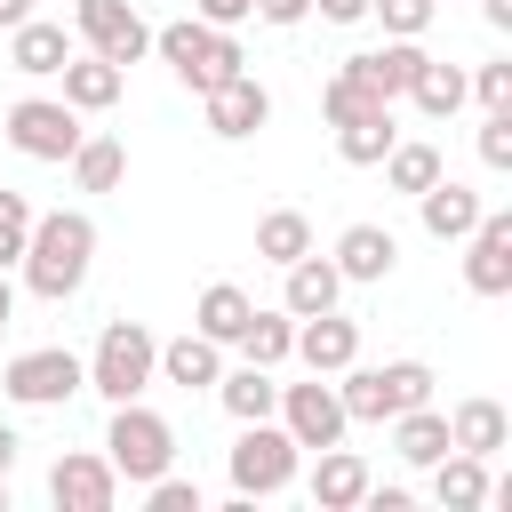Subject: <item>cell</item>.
I'll use <instances>...</instances> for the list:
<instances>
[{"label":"cell","mask_w":512,"mask_h":512,"mask_svg":"<svg viewBox=\"0 0 512 512\" xmlns=\"http://www.w3.org/2000/svg\"><path fill=\"white\" fill-rule=\"evenodd\" d=\"M88 264H96V216H88V208H48V216H32V240H24L16 272H24V288H32L40 304L80 296V288H88Z\"/></svg>","instance_id":"6da1fadb"},{"label":"cell","mask_w":512,"mask_h":512,"mask_svg":"<svg viewBox=\"0 0 512 512\" xmlns=\"http://www.w3.org/2000/svg\"><path fill=\"white\" fill-rule=\"evenodd\" d=\"M144 504H152V512H200V480L160 472V480H144Z\"/></svg>","instance_id":"8d00e7d4"},{"label":"cell","mask_w":512,"mask_h":512,"mask_svg":"<svg viewBox=\"0 0 512 512\" xmlns=\"http://www.w3.org/2000/svg\"><path fill=\"white\" fill-rule=\"evenodd\" d=\"M88 128H80V112L64 104V96H16L8 104V144L24 152V160H72V144H80Z\"/></svg>","instance_id":"ba28073f"},{"label":"cell","mask_w":512,"mask_h":512,"mask_svg":"<svg viewBox=\"0 0 512 512\" xmlns=\"http://www.w3.org/2000/svg\"><path fill=\"white\" fill-rule=\"evenodd\" d=\"M248 288H232V280H208L200 288V304H192V328L208 336V344H240V328H248Z\"/></svg>","instance_id":"4316f807"},{"label":"cell","mask_w":512,"mask_h":512,"mask_svg":"<svg viewBox=\"0 0 512 512\" xmlns=\"http://www.w3.org/2000/svg\"><path fill=\"white\" fill-rule=\"evenodd\" d=\"M48 496H56L64 512H112V504H120V472H112V456L64 448V456L48 464Z\"/></svg>","instance_id":"7c38bea8"},{"label":"cell","mask_w":512,"mask_h":512,"mask_svg":"<svg viewBox=\"0 0 512 512\" xmlns=\"http://www.w3.org/2000/svg\"><path fill=\"white\" fill-rule=\"evenodd\" d=\"M8 464H16V432L0 424V472H8Z\"/></svg>","instance_id":"7dc6e473"},{"label":"cell","mask_w":512,"mask_h":512,"mask_svg":"<svg viewBox=\"0 0 512 512\" xmlns=\"http://www.w3.org/2000/svg\"><path fill=\"white\" fill-rule=\"evenodd\" d=\"M64 56H72V32H64V24H48V16H24V24L8 32V64H16L24 80H56V72H64Z\"/></svg>","instance_id":"ac0fdd59"},{"label":"cell","mask_w":512,"mask_h":512,"mask_svg":"<svg viewBox=\"0 0 512 512\" xmlns=\"http://www.w3.org/2000/svg\"><path fill=\"white\" fill-rule=\"evenodd\" d=\"M464 88H472L488 112H504V104H512V64L496 56V64H480V72H464Z\"/></svg>","instance_id":"74e56055"},{"label":"cell","mask_w":512,"mask_h":512,"mask_svg":"<svg viewBox=\"0 0 512 512\" xmlns=\"http://www.w3.org/2000/svg\"><path fill=\"white\" fill-rule=\"evenodd\" d=\"M56 80H64V104H72V112H112L120 88H128V72H120L112 56H96V48H88V56H64Z\"/></svg>","instance_id":"d6986e66"},{"label":"cell","mask_w":512,"mask_h":512,"mask_svg":"<svg viewBox=\"0 0 512 512\" xmlns=\"http://www.w3.org/2000/svg\"><path fill=\"white\" fill-rule=\"evenodd\" d=\"M0 512H8V472H0Z\"/></svg>","instance_id":"c3c4849f"},{"label":"cell","mask_w":512,"mask_h":512,"mask_svg":"<svg viewBox=\"0 0 512 512\" xmlns=\"http://www.w3.org/2000/svg\"><path fill=\"white\" fill-rule=\"evenodd\" d=\"M360 504H376V512H408V488H376V480H368V496H360Z\"/></svg>","instance_id":"7bdbcfd3"},{"label":"cell","mask_w":512,"mask_h":512,"mask_svg":"<svg viewBox=\"0 0 512 512\" xmlns=\"http://www.w3.org/2000/svg\"><path fill=\"white\" fill-rule=\"evenodd\" d=\"M392 136H400V128H392V104H376V112H360V120L336 128V152H344L352 168H376V160L392 152Z\"/></svg>","instance_id":"1f68e13d"},{"label":"cell","mask_w":512,"mask_h":512,"mask_svg":"<svg viewBox=\"0 0 512 512\" xmlns=\"http://www.w3.org/2000/svg\"><path fill=\"white\" fill-rule=\"evenodd\" d=\"M288 360H304L312 376H336V368H352V360H360V320H344L336 304H328V312H312V320H296V344H288Z\"/></svg>","instance_id":"5bb4252c"},{"label":"cell","mask_w":512,"mask_h":512,"mask_svg":"<svg viewBox=\"0 0 512 512\" xmlns=\"http://www.w3.org/2000/svg\"><path fill=\"white\" fill-rule=\"evenodd\" d=\"M192 8H200V24H216V32L248 24V0H192Z\"/></svg>","instance_id":"60d3db41"},{"label":"cell","mask_w":512,"mask_h":512,"mask_svg":"<svg viewBox=\"0 0 512 512\" xmlns=\"http://www.w3.org/2000/svg\"><path fill=\"white\" fill-rule=\"evenodd\" d=\"M464 96H472V88H464V72H456V64H440V56H424V64H416V80H408V104H416L424 120L464 112Z\"/></svg>","instance_id":"83f0119b"},{"label":"cell","mask_w":512,"mask_h":512,"mask_svg":"<svg viewBox=\"0 0 512 512\" xmlns=\"http://www.w3.org/2000/svg\"><path fill=\"white\" fill-rule=\"evenodd\" d=\"M104 456H112V472H120L128 488H144V480H160V472L176 464V424L152 416L144 400H120V408H112V432H104Z\"/></svg>","instance_id":"5b68a950"},{"label":"cell","mask_w":512,"mask_h":512,"mask_svg":"<svg viewBox=\"0 0 512 512\" xmlns=\"http://www.w3.org/2000/svg\"><path fill=\"white\" fill-rule=\"evenodd\" d=\"M200 104H208V136H224V144H240V136H256V128L272 120V88H264L256 72H232V80H216Z\"/></svg>","instance_id":"4fadbf2b"},{"label":"cell","mask_w":512,"mask_h":512,"mask_svg":"<svg viewBox=\"0 0 512 512\" xmlns=\"http://www.w3.org/2000/svg\"><path fill=\"white\" fill-rule=\"evenodd\" d=\"M296 456H304V448L288 440V424H280V416H256V424H240L224 472H232L240 496H280V488L296 480Z\"/></svg>","instance_id":"8992f818"},{"label":"cell","mask_w":512,"mask_h":512,"mask_svg":"<svg viewBox=\"0 0 512 512\" xmlns=\"http://www.w3.org/2000/svg\"><path fill=\"white\" fill-rule=\"evenodd\" d=\"M376 104H384V96H368V88H360L344 64H336V72H328V88H320V112H328V128H344V120H360V112H376Z\"/></svg>","instance_id":"836d02e7"},{"label":"cell","mask_w":512,"mask_h":512,"mask_svg":"<svg viewBox=\"0 0 512 512\" xmlns=\"http://www.w3.org/2000/svg\"><path fill=\"white\" fill-rule=\"evenodd\" d=\"M64 168H72V184H80V192H112V184L128 176V144H120V136H80Z\"/></svg>","instance_id":"f1b7e54d"},{"label":"cell","mask_w":512,"mask_h":512,"mask_svg":"<svg viewBox=\"0 0 512 512\" xmlns=\"http://www.w3.org/2000/svg\"><path fill=\"white\" fill-rule=\"evenodd\" d=\"M152 384H160V336L144 320H104V336L88 352V392H104L120 408V400H144Z\"/></svg>","instance_id":"3957f363"},{"label":"cell","mask_w":512,"mask_h":512,"mask_svg":"<svg viewBox=\"0 0 512 512\" xmlns=\"http://www.w3.org/2000/svg\"><path fill=\"white\" fill-rule=\"evenodd\" d=\"M360 496H368V464H360L344 440L320 448V464H312V504H320V512H352Z\"/></svg>","instance_id":"cb8c5ba5"},{"label":"cell","mask_w":512,"mask_h":512,"mask_svg":"<svg viewBox=\"0 0 512 512\" xmlns=\"http://www.w3.org/2000/svg\"><path fill=\"white\" fill-rule=\"evenodd\" d=\"M24 16H32V0H0V32H16Z\"/></svg>","instance_id":"f6af8a7d"},{"label":"cell","mask_w":512,"mask_h":512,"mask_svg":"<svg viewBox=\"0 0 512 512\" xmlns=\"http://www.w3.org/2000/svg\"><path fill=\"white\" fill-rule=\"evenodd\" d=\"M432 8H440V0H368V16H384V32H392V40H424Z\"/></svg>","instance_id":"d590c367"},{"label":"cell","mask_w":512,"mask_h":512,"mask_svg":"<svg viewBox=\"0 0 512 512\" xmlns=\"http://www.w3.org/2000/svg\"><path fill=\"white\" fill-rule=\"evenodd\" d=\"M376 168H384V184H392V192H408V200H416V192L440 176V144H424V136H392V152H384Z\"/></svg>","instance_id":"4dcf8cb0"},{"label":"cell","mask_w":512,"mask_h":512,"mask_svg":"<svg viewBox=\"0 0 512 512\" xmlns=\"http://www.w3.org/2000/svg\"><path fill=\"white\" fill-rule=\"evenodd\" d=\"M480 16H488L496 32H512V0H480Z\"/></svg>","instance_id":"ee69618b"},{"label":"cell","mask_w":512,"mask_h":512,"mask_svg":"<svg viewBox=\"0 0 512 512\" xmlns=\"http://www.w3.org/2000/svg\"><path fill=\"white\" fill-rule=\"evenodd\" d=\"M344 384H336V400H344V416L352 424H392L400 408H424L432 400V368L424 360H384V368H336Z\"/></svg>","instance_id":"277c9868"},{"label":"cell","mask_w":512,"mask_h":512,"mask_svg":"<svg viewBox=\"0 0 512 512\" xmlns=\"http://www.w3.org/2000/svg\"><path fill=\"white\" fill-rule=\"evenodd\" d=\"M208 392L224 400V416H232V424H256V416H272V408H280V384H272V368H256V360L224 368Z\"/></svg>","instance_id":"7402d4cb"},{"label":"cell","mask_w":512,"mask_h":512,"mask_svg":"<svg viewBox=\"0 0 512 512\" xmlns=\"http://www.w3.org/2000/svg\"><path fill=\"white\" fill-rule=\"evenodd\" d=\"M392 448H400V464H416V472H424V464H440L456 440H448V416L424 400V408H400V416H392Z\"/></svg>","instance_id":"d4e9b609"},{"label":"cell","mask_w":512,"mask_h":512,"mask_svg":"<svg viewBox=\"0 0 512 512\" xmlns=\"http://www.w3.org/2000/svg\"><path fill=\"white\" fill-rule=\"evenodd\" d=\"M8 320H16V280L0 272V336H8Z\"/></svg>","instance_id":"bcb514c9"},{"label":"cell","mask_w":512,"mask_h":512,"mask_svg":"<svg viewBox=\"0 0 512 512\" xmlns=\"http://www.w3.org/2000/svg\"><path fill=\"white\" fill-rule=\"evenodd\" d=\"M344 280H360V288H376V280H392V264H400V240L384 232V224H344L336 232V256H328Z\"/></svg>","instance_id":"2e32d148"},{"label":"cell","mask_w":512,"mask_h":512,"mask_svg":"<svg viewBox=\"0 0 512 512\" xmlns=\"http://www.w3.org/2000/svg\"><path fill=\"white\" fill-rule=\"evenodd\" d=\"M480 208H488V200H480L472 184H456L448 168H440V176L416 192V216H424V232H432V240H464V232L480 224Z\"/></svg>","instance_id":"9a60e30c"},{"label":"cell","mask_w":512,"mask_h":512,"mask_svg":"<svg viewBox=\"0 0 512 512\" xmlns=\"http://www.w3.org/2000/svg\"><path fill=\"white\" fill-rule=\"evenodd\" d=\"M32 216H40V208L0 184V272H16V256H24V240H32Z\"/></svg>","instance_id":"e575fe53"},{"label":"cell","mask_w":512,"mask_h":512,"mask_svg":"<svg viewBox=\"0 0 512 512\" xmlns=\"http://www.w3.org/2000/svg\"><path fill=\"white\" fill-rule=\"evenodd\" d=\"M304 248H312L304 208H272V216H256V256H264V264H296Z\"/></svg>","instance_id":"d6a6232c"},{"label":"cell","mask_w":512,"mask_h":512,"mask_svg":"<svg viewBox=\"0 0 512 512\" xmlns=\"http://www.w3.org/2000/svg\"><path fill=\"white\" fill-rule=\"evenodd\" d=\"M72 32H80L96 56H112L120 72L152 56V24L136 16V0H72Z\"/></svg>","instance_id":"9c48e42d"},{"label":"cell","mask_w":512,"mask_h":512,"mask_svg":"<svg viewBox=\"0 0 512 512\" xmlns=\"http://www.w3.org/2000/svg\"><path fill=\"white\" fill-rule=\"evenodd\" d=\"M280 272H288V288H280V304H288L296 320H312V312H328V304L344 296V272H336L328 256H312V248H304L296 264H280Z\"/></svg>","instance_id":"44dd1931"},{"label":"cell","mask_w":512,"mask_h":512,"mask_svg":"<svg viewBox=\"0 0 512 512\" xmlns=\"http://www.w3.org/2000/svg\"><path fill=\"white\" fill-rule=\"evenodd\" d=\"M464 288L512 296V208H480V224L464 232Z\"/></svg>","instance_id":"8fae6325"},{"label":"cell","mask_w":512,"mask_h":512,"mask_svg":"<svg viewBox=\"0 0 512 512\" xmlns=\"http://www.w3.org/2000/svg\"><path fill=\"white\" fill-rule=\"evenodd\" d=\"M480 160H488V168H496V176H504V168H512V104H504V112H488V120H480Z\"/></svg>","instance_id":"f35d334b"},{"label":"cell","mask_w":512,"mask_h":512,"mask_svg":"<svg viewBox=\"0 0 512 512\" xmlns=\"http://www.w3.org/2000/svg\"><path fill=\"white\" fill-rule=\"evenodd\" d=\"M448 440H456L464 456H504V440H512L504 400H456V408H448Z\"/></svg>","instance_id":"603a6c76"},{"label":"cell","mask_w":512,"mask_h":512,"mask_svg":"<svg viewBox=\"0 0 512 512\" xmlns=\"http://www.w3.org/2000/svg\"><path fill=\"white\" fill-rule=\"evenodd\" d=\"M288 344H296V312H288V304H272V312L256 304V312H248V328H240V360L280 368V360H288Z\"/></svg>","instance_id":"f546056e"},{"label":"cell","mask_w":512,"mask_h":512,"mask_svg":"<svg viewBox=\"0 0 512 512\" xmlns=\"http://www.w3.org/2000/svg\"><path fill=\"white\" fill-rule=\"evenodd\" d=\"M152 56H160L192 96H208V88H216V80H232V72H248L240 40H232V32H216V24H200V16L152 24Z\"/></svg>","instance_id":"7a4b0ae2"},{"label":"cell","mask_w":512,"mask_h":512,"mask_svg":"<svg viewBox=\"0 0 512 512\" xmlns=\"http://www.w3.org/2000/svg\"><path fill=\"white\" fill-rule=\"evenodd\" d=\"M0 392H8L16 408H64L72 392H88V360H80V352H64V344H32V352H16V360H8Z\"/></svg>","instance_id":"52a82bcc"},{"label":"cell","mask_w":512,"mask_h":512,"mask_svg":"<svg viewBox=\"0 0 512 512\" xmlns=\"http://www.w3.org/2000/svg\"><path fill=\"white\" fill-rule=\"evenodd\" d=\"M248 16H264V24H280V32H288V24H304V16H312V0H248Z\"/></svg>","instance_id":"ab89813d"},{"label":"cell","mask_w":512,"mask_h":512,"mask_svg":"<svg viewBox=\"0 0 512 512\" xmlns=\"http://www.w3.org/2000/svg\"><path fill=\"white\" fill-rule=\"evenodd\" d=\"M312 8H320L328 24H360V16H368V0H312Z\"/></svg>","instance_id":"b9f144b4"},{"label":"cell","mask_w":512,"mask_h":512,"mask_svg":"<svg viewBox=\"0 0 512 512\" xmlns=\"http://www.w3.org/2000/svg\"><path fill=\"white\" fill-rule=\"evenodd\" d=\"M280 424H288V440L296 448H336L344 432H352V416H344V400H336V384L328 376H312V384H280V408H272Z\"/></svg>","instance_id":"30bf717a"},{"label":"cell","mask_w":512,"mask_h":512,"mask_svg":"<svg viewBox=\"0 0 512 512\" xmlns=\"http://www.w3.org/2000/svg\"><path fill=\"white\" fill-rule=\"evenodd\" d=\"M416 64H424V48L416 40H384V48H360V56H344V72L368 88V96H408V80H416Z\"/></svg>","instance_id":"e0dca14e"},{"label":"cell","mask_w":512,"mask_h":512,"mask_svg":"<svg viewBox=\"0 0 512 512\" xmlns=\"http://www.w3.org/2000/svg\"><path fill=\"white\" fill-rule=\"evenodd\" d=\"M216 376H224V344H208L200 328H184V336H168V344H160V384L208 392Z\"/></svg>","instance_id":"ffe728a7"},{"label":"cell","mask_w":512,"mask_h":512,"mask_svg":"<svg viewBox=\"0 0 512 512\" xmlns=\"http://www.w3.org/2000/svg\"><path fill=\"white\" fill-rule=\"evenodd\" d=\"M432 472V496L448 504V512H480L488 504V456H464V448H448L440 464H424Z\"/></svg>","instance_id":"484cf974"}]
</instances>
